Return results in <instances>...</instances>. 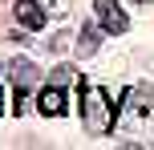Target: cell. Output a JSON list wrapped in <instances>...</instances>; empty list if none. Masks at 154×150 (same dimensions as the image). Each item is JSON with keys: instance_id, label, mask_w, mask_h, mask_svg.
<instances>
[{"instance_id": "1", "label": "cell", "mask_w": 154, "mask_h": 150, "mask_svg": "<svg viewBox=\"0 0 154 150\" xmlns=\"http://www.w3.org/2000/svg\"><path fill=\"white\" fill-rule=\"evenodd\" d=\"M81 106H85V126L93 130V134H109L114 130V110H109L106 102V89L101 85H89V81H81Z\"/></svg>"}, {"instance_id": "2", "label": "cell", "mask_w": 154, "mask_h": 150, "mask_svg": "<svg viewBox=\"0 0 154 150\" xmlns=\"http://www.w3.org/2000/svg\"><path fill=\"white\" fill-rule=\"evenodd\" d=\"M93 12H97V20H101L106 32H126L130 29V16H126V8L118 4V0H97Z\"/></svg>"}, {"instance_id": "3", "label": "cell", "mask_w": 154, "mask_h": 150, "mask_svg": "<svg viewBox=\"0 0 154 150\" xmlns=\"http://www.w3.org/2000/svg\"><path fill=\"white\" fill-rule=\"evenodd\" d=\"M37 110L45 114V118H61V114L69 110V102H65V85H49V89H41Z\"/></svg>"}, {"instance_id": "4", "label": "cell", "mask_w": 154, "mask_h": 150, "mask_svg": "<svg viewBox=\"0 0 154 150\" xmlns=\"http://www.w3.org/2000/svg\"><path fill=\"white\" fill-rule=\"evenodd\" d=\"M8 77H12L16 89H24V93H29V89L41 81V69H37L32 61H8Z\"/></svg>"}, {"instance_id": "5", "label": "cell", "mask_w": 154, "mask_h": 150, "mask_svg": "<svg viewBox=\"0 0 154 150\" xmlns=\"http://www.w3.org/2000/svg\"><path fill=\"white\" fill-rule=\"evenodd\" d=\"M45 4L41 0H16V20L24 24V29H45Z\"/></svg>"}, {"instance_id": "6", "label": "cell", "mask_w": 154, "mask_h": 150, "mask_svg": "<svg viewBox=\"0 0 154 150\" xmlns=\"http://www.w3.org/2000/svg\"><path fill=\"white\" fill-rule=\"evenodd\" d=\"M97 45H101V32L93 29V20H89V24L81 29V37H77V57H93Z\"/></svg>"}, {"instance_id": "7", "label": "cell", "mask_w": 154, "mask_h": 150, "mask_svg": "<svg viewBox=\"0 0 154 150\" xmlns=\"http://www.w3.org/2000/svg\"><path fill=\"white\" fill-rule=\"evenodd\" d=\"M73 77H77V69H69V65H57L53 69V85H69Z\"/></svg>"}, {"instance_id": "8", "label": "cell", "mask_w": 154, "mask_h": 150, "mask_svg": "<svg viewBox=\"0 0 154 150\" xmlns=\"http://www.w3.org/2000/svg\"><path fill=\"white\" fill-rule=\"evenodd\" d=\"M0 110H4V97H0Z\"/></svg>"}, {"instance_id": "9", "label": "cell", "mask_w": 154, "mask_h": 150, "mask_svg": "<svg viewBox=\"0 0 154 150\" xmlns=\"http://www.w3.org/2000/svg\"><path fill=\"white\" fill-rule=\"evenodd\" d=\"M134 4H146V0H134Z\"/></svg>"}]
</instances>
